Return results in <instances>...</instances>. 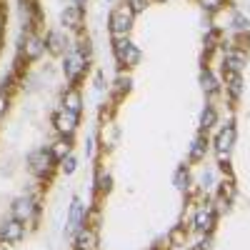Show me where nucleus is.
<instances>
[{"label":"nucleus","instance_id":"nucleus-1","mask_svg":"<svg viewBox=\"0 0 250 250\" xmlns=\"http://www.w3.org/2000/svg\"><path fill=\"white\" fill-rule=\"evenodd\" d=\"M133 18H135V13H133L128 5L115 8V10L110 13V35H113L115 40H123L125 35L130 33V28H133Z\"/></svg>","mask_w":250,"mask_h":250},{"label":"nucleus","instance_id":"nucleus-2","mask_svg":"<svg viewBox=\"0 0 250 250\" xmlns=\"http://www.w3.org/2000/svg\"><path fill=\"white\" fill-rule=\"evenodd\" d=\"M85 68H88V58L83 55L78 48H70L65 53V60H62V73H65V78L70 83H78L80 75L85 73Z\"/></svg>","mask_w":250,"mask_h":250},{"label":"nucleus","instance_id":"nucleus-3","mask_svg":"<svg viewBox=\"0 0 250 250\" xmlns=\"http://www.w3.org/2000/svg\"><path fill=\"white\" fill-rule=\"evenodd\" d=\"M53 165H55V158H53V153L45 150V148H38V150H33V153L28 155V168H30L38 178L50 175Z\"/></svg>","mask_w":250,"mask_h":250},{"label":"nucleus","instance_id":"nucleus-4","mask_svg":"<svg viewBox=\"0 0 250 250\" xmlns=\"http://www.w3.org/2000/svg\"><path fill=\"white\" fill-rule=\"evenodd\" d=\"M115 58H118L120 65L135 68L140 62V50H138V45L130 43L128 38H123V40H115Z\"/></svg>","mask_w":250,"mask_h":250},{"label":"nucleus","instance_id":"nucleus-5","mask_svg":"<svg viewBox=\"0 0 250 250\" xmlns=\"http://www.w3.org/2000/svg\"><path fill=\"white\" fill-rule=\"evenodd\" d=\"M233 143H235V128L233 125H225V128L218 133V138H215V150H218L220 163L228 160V155H230V150H233Z\"/></svg>","mask_w":250,"mask_h":250},{"label":"nucleus","instance_id":"nucleus-6","mask_svg":"<svg viewBox=\"0 0 250 250\" xmlns=\"http://www.w3.org/2000/svg\"><path fill=\"white\" fill-rule=\"evenodd\" d=\"M78 123H80V115L73 113V110H65V108L55 115V128H58L60 135H65V138H70V135L75 133Z\"/></svg>","mask_w":250,"mask_h":250},{"label":"nucleus","instance_id":"nucleus-7","mask_svg":"<svg viewBox=\"0 0 250 250\" xmlns=\"http://www.w3.org/2000/svg\"><path fill=\"white\" fill-rule=\"evenodd\" d=\"M10 213H13V218H15V220H20V223L33 220V215H35V200H33V198H28V195L15 198V203L10 205Z\"/></svg>","mask_w":250,"mask_h":250},{"label":"nucleus","instance_id":"nucleus-8","mask_svg":"<svg viewBox=\"0 0 250 250\" xmlns=\"http://www.w3.org/2000/svg\"><path fill=\"white\" fill-rule=\"evenodd\" d=\"M23 235H25V228H23V223H20V220L8 218V220L0 223V240H5V243H20V240H23Z\"/></svg>","mask_w":250,"mask_h":250},{"label":"nucleus","instance_id":"nucleus-9","mask_svg":"<svg viewBox=\"0 0 250 250\" xmlns=\"http://www.w3.org/2000/svg\"><path fill=\"white\" fill-rule=\"evenodd\" d=\"M193 225H195V230H200V233H210L213 225H215V208L213 205H200L195 218H193Z\"/></svg>","mask_w":250,"mask_h":250},{"label":"nucleus","instance_id":"nucleus-10","mask_svg":"<svg viewBox=\"0 0 250 250\" xmlns=\"http://www.w3.org/2000/svg\"><path fill=\"white\" fill-rule=\"evenodd\" d=\"M60 23H62V28H68V30H80L83 28V8L68 5L65 10L60 13Z\"/></svg>","mask_w":250,"mask_h":250},{"label":"nucleus","instance_id":"nucleus-11","mask_svg":"<svg viewBox=\"0 0 250 250\" xmlns=\"http://www.w3.org/2000/svg\"><path fill=\"white\" fill-rule=\"evenodd\" d=\"M98 248V230L95 228H80L75 233V250H95Z\"/></svg>","mask_w":250,"mask_h":250},{"label":"nucleus","instance_id":"nucleus-12","mask_svg":"<svg viewBox=\"0 0 250 250\" xmlns=\"http://www.w3.org/2000/svg\"><path fill=\"white\" fill-rule=\"evenodd\" d=\"M43 53H45V40L38 38V35H28L25 38V45H23V55L28 60H38Z\"/></svg>","mask_w":250,"mask_h":250},{"label":"nucleus","instance_id":"nucleus-13","mask_svg":"<svg viewBox=\"0 0 250 250\" xmlns=\"http://www.w3.org/2000/svg\"><path fill=\"white\" fill-rule=\"evenodd\" d=\"M245 65H248V55H245V50L233 48V50H228V53H225V68L230 70V73H240Z\"/></svg>","mask_w":250,"mask_h":250},{"label":"nucleus","instance_id":"nucleus-14","mask_svg":"<svg viewBox=\"0 0 250 250\" xmlns=\"http://www.w3.org/2000/svg\"><path fill=\"white\" fill-rule=\"evenodd\" d=\"M83 215H85V205H83V200H73L70 205V218H68V230L70 233H78L83 228Z\"/></svg>","mask_w":250,"mask_h":250},{"label":"nucleus","instance_id":"nucleus-15","mask_svg":"<svg viewBox=\"0 0 250 250\" xmlns=\"http://www.w3.org/2000/svg\"><path fill=\"white\" fill-rule=\"evenodd\" d=\"M45 48H48L50 53H65L68 40H65V35H62L60 30H50V33H48V40H45Z\"/></svg>","mask_w":250,"mask_h":250},{"label":"nucleus","instance_id":"nucleus-16","mask_svg":"<svg viewBox=\"0 0 250 250\" xmlns=\"http://www.w3.org/2000/svg\"><path fill=\"white\" fill-rule=\"evenodd\" d=\"M62 108H65V110H73V113H78V115H80L83 98H80V93H78L75 88H70L65 95H62Z\"/></svg>","mask_w":250,"mask_h":250},{"label":"nucleus","instance_id":"nucleus-17","mask_svg":"<svg viewBox=\"0 0 250 250\" xmlns=\"http://www.w3.org/2000/svg\"><path fill=\"white\" fill-rule=\"evenodd\" d=\"M70 148H73V145H70V138H65V135H62V140L53 143V148H50V153H53L55 163H58V160H62V158H65V155H70Z\"/></svg>","mask_w":250,"mask_h":250},{"label":"nucleus","instance_id":"nucleus-18","mask_svg":"<svg viewBox=\"0 0 250 250\" xmlns=\"http://www.w3.org/2000/svg\"><path fill=\"white\" fill-rule=\"evenodd\" d=\"M205 150H208L205 138H203V135H198V138H195V143H193V148H190V160H193V163H200V160L205 158Z\"/></svg>","mask_w":250,"mask_h":250},{"label":"nucleus","instance_id":"nucleus-19","mask_svg":"<svg viewBox=\"0 0 250 250\" xmlns=\"http://www.w3.org/2000/svg\"><path fill=\"white\" fill-rule=\"evenodd\" d=\"M215 123H218V113H215V108H213V105H205V110H203V115H200V128L208 130V128H213Z\"/></svg>","mask_w":250,"mask_h":250},{"label":"nucleus","instance_id":"nucleus-20","mask_svg":"<svg viewBox=\"0 0 250 250\" xmlns=\"http://www.w3.org/2000/svg\"><path fill=\"white\" fill-rule=\"evenodd\" d=\"M225 83H228V88H230V93H233V98H240V93H243V83H240V73H230L228 70L225 73Z\"/></svg>","mask_w":250,"mask_h":250},{"label":"nucleus","instance_id":"nucleus-21","mask_svg":"<svg viewBox=\"0 0 250 250\" xmlns=\"http://www.w3.org/2000/svg\"><path fill=\"white\" fill-rule=\"evenodd\" d=\"M200 83H203V90H205V93H215V90H218V83H215V78L210 75V70H203V73H200Z\"/></svg>","mask_w":250,"mask_h":250},{"label":"nucleus","instance_id":"nucleus-22","mask_svg":"<svg viewBox=\"0 0 250 250\" xmlns=\"http://www.w3.org/2000/svg\"><path fill=\"white\" fill-rule=\"evenodd\" d=\"M173 183H175L178 190H188V183H190V175H188V170H185V168H178Z\"/></svg>","mask_w":250,"mask_h":250},{"label":"nucleus","instance_id":"nucleus-23","mask_svg":"<svg viewBox=\"0 0 250 250\" xmlns=\"http://www.w3.org/2000/svg\"><path fill=\"white\" fill-rule=\"evenodd\" d=\"M248 25H250V20H248L243 13L235 10V13H233V28H235V30H248Z\"/></svg>","mask_w":250,"mask_h":250},{"label":"nucleus","instance_id":"nucleus-24","mask_svg":"<svg viewBox=\"0 0 250 250\" xmlns=\"http://www.w3.org/2000/svg\"><path fill=\"white\" fill-rule=\"evenodd\" d=\"M75 165H78V160H75L73 155H65V158H62V173L73 175V173H75Z\"/></svg>","mask_w":250,"mask_h":250},{"label":"nucleus","instance_id":"nucleus-25","mask_svg":"<svg viewBox=\"0 0 250 250\" xmlns=\"http://www.w3.org/2000/svg\"><path fill=\"white\" fill-rule=\"evenodd\" d=\"M200 5H203L208 13H215V10H220V8L225 5V0H200Z\"/></svg>","mask_w":250,"mask_h":250},{"label":"nucleus","instance_id":"nucleus-26","mask_svg":"<svg viewBox=\"0 0 250 250\" xmlns=\"http://www.w3.org/2000/svg\"><path fill=\"white\" fill-rule=\"evenodd\" d=\"M168 240H170V245H183V240H185V230L178 225L175 230L170 233V238H168Z\"/></svg>","mask_w":250,"mask_h":250},{"label":"nucleus","instance_id":"nucleus-27","mask_svg":"<svg viewBox=\"0 0 250 250\" xmlns=\"http://www.w3.org/2000/svg\"><path fill=\"white\" fill-rule=\"evenodd\" d=\"M128 8L133 13H143L145 8H148V0H128Z\"/></svg>","mask_w":250,"mask_h":250},{"label":"nucleus","instance_id":"nucleus-28","mask_svg":"<svg viewBox=\"0 0 250 250\" xmlns=\"http://www.w3.org/2000/svg\"><path fill=\"white\" fill-rule=\"evenodd\" d=\"M98 190H100V193H108V190H110V175H100V180H98Z\"/></svg>","mask_w":250,"mask_h":250},{"label":"nucleus","instance_id":"nucleus-29","mask_svg":"<svg viewBox=\"0 0 250 250\" xmlns=\"http://www.w3.org/2000/svg\"><path fill=\"white\" fill-rule=\"evenodd\" d=\"M128 88H130V78H128V75H125V78L120 75V78H118V90H128Z\"/></svg>","mask_w":250,"mask_h":250},{"label":"nucleus","instance_id":"nucleus-30","mask_svg":"<svg viewBox=\"0 0 250 250\" xmlns=\"http://www.w3.org/2000/svg\"><path fill=\"white\" fill-rule=\"evenodd\" d=\"M8 110V95L3 93V90H0V115H3Z\"/></svg>","mask_w":250,"mask_h":250},{"label":"nucleus","instance_id":"nucleus-31","mask_svg":"<svg viewBox=\"0 0 250 250\" xmlns=\"http://www.w3.org/2000/svg\"><path fill=\"white\" fill-rule=\"evenodd\" d=\"M85 3H88V0H73V5H78V8H83Z\"/></svg>","mask_w":250,"mask_h":250},{"label":"nucleus","instance_id":"nucleus-32","mask_svg":"<svg viewBox=\"0 0 250 250\" xmlns=\"http://www.w3.org/2000/svg\"><path fill=\"white\" fill-rule=\"evenodd\" d=\"M0 38H3V20H0Z\"/></svg>","mask_w":250,"mask_h":250},{"label":"nucleus","instance_id":"nucleus-33","mask_svg":"<svg viewBox=\"0 0 250 250\" xmlns=\"http://www.w3.org/2000/svg\"><path fill=\"white\" fill-rule=\"evenodd\" d=\"M248 45H250V33H248Z\"/></svg>","mask_w":250,"mask_h":250}]
</instances>
